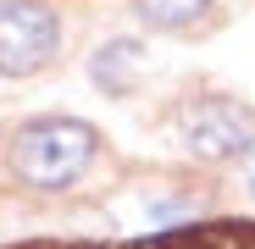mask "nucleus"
<instances>
[{
    "label": "nucleus",
    "mask_w": 255,
    "mask_h": 249,
    "mask_svg": "<svg viewBox=\"0 0 255 249\" xmlns=\"http://www.w3.org/2000/svg\"><path fill=\"white\" fill-rule=\"evenodd\" d=\"M89 161H95V128L72 116L28 122L11 144V172L28 188H67L89 172Z\"/></svg>",
    "instance_id": "1"
},
{
    "label": "nucleus",
    "mask_w": 255,
    "mask_h": 249,
    "mask_svg": "<svg viewBox=\"0 0 255 249\" xmlns=\"http://www.w3.org/2000/svg\"><path fill=\"white\" fill-rule=\"evenodd\" d=\"M61 45V22L39 0H0V72L28 78L39 72Z\"/></svg>",
    "instance_id": "2"
},
{
    "label": "nucleus",
    "mask_w": 255,
    "mask_h": 249,
    "mask_svg": "<svg viewBox=\"0 0 255 249\" xmlns=\"http://www.w3.org/2000/svg\"><path fill=\"white\" fill-rule=\"evenodd\" d=\"M250 139H255V122H250V111L233 105V100H217V94H211V100H194V105L183 111V144H189V155H200V161L244 155Z\"/></svg>",
    "instance_id": "3"
},
{
    "label": "nucleus",
    "mask_w": 255,
    "mask_h": 249,
    "mask_svg": "<svg viewBox=\"0 0 255 249\" xmlns=\"http://www.w3.org/2000/svg\"><path fill=\"white\" fill-rule=\"evenodd\" d=\"M211 0H139V17L150 28H189Z\"/></svg>",
    "instance_id": "4"
},
{
    "label": "nucleus",
    "mask_w": 255,
    "mask_h": 249,
    "mask_svg": "<svg viewBox=\"0 0 255 249\" xmlns=\"http://www.w3.org/2000/svg\"><path fill=\"white\" fill-rule=\"evenodd\" d=\"M244 177H250V188H255V139H250V150H244Z\"/></svg>",
    "instance_id": "5"
}]
</instances>
